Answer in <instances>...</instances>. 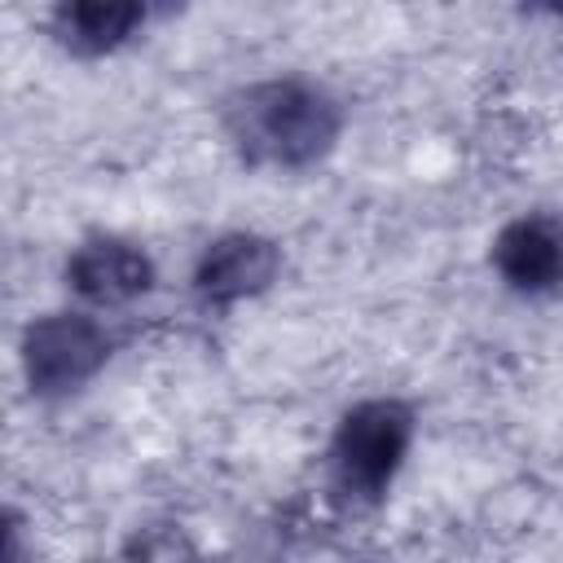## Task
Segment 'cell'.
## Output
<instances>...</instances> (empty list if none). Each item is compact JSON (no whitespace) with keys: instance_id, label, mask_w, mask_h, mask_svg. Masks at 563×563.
<instances>
[{"instance_id":"cell-6","label":"cell","mask_w":563,"mask_h":563,"mask_svg":"<svg viewBox=\"0 0 563 563\" xmlns=\"http://www.w3.org/2000/svg\"><path fill=\"white\" fill-rule=\"evenodd\" d=\"M493 268L506 290L545 299L563 290V220L550 211H523L493 238Z\"/></svg>"},{"instance_id":"cell-3","label":"cell","mask_w":563,"mask_h":563,"mask_svg":"<svg viewBox=\"0 0 563 563\" xmlns=\"http://www.w3.org/2000/svg\"><path fill=\"white\" fill-rule=\"evenodd\" d=\"M110 352H114V334L88 308L44 312L22 330V343H18L22 378L44 400L70 396L84 383H92L106 369Z\"/></svg>"},{"instance_id":"cell-1","label":"cell","mask_w":563,"mask_h":563,"mask_svg":"<svg viewBox=\"0 0 563 563\" xmlns=\"http://www.w3.org/2000/svg\"><path fill=\"white\" fill-rule=\"evenodd\" d=\"M224 136L251 167L303 172L317 167L343 136V101L303 75L242 84L224 101Z\"/></svg>"},{"instance_id":"cell-5","label":"cell","mask_w":563,"mask_h":563,"mask_svg":"<svg viewBox=\"0 0 563 563\" xmlns=\"http://www.w3.org/2000/svg\"><path fill=\"white\" fill-rule=\"evenodd\" d=\"M62 277L70 286V295L84 299L88 308H123L154 290L158 268L145 246L114 238V233H97L66 255Z\"/></svg>"},{"instance_id":"cell-8","label":"cell","mask_w":563,"mask_h":563,"mask_svg":"<svg viewBox=\"0 0 563 563\" xmlns=\"http://www.w3.org/2000/svg\"><path fill=\"white\" fill-rule=\"evenodd\" d=\"M128 563H198V550L180 523H145L128 537Z\"/></svg>"},{"instance_id":"cell-2","label":"cell","mask_w":563,"mask_h":563,"mask_svg":"<svg viewBox=\"0 0 563 563\" xmlns=\"http://www.w3.org/2000/svg\"><path fill=\"white\" fill-rule=\"evenodd\" d=\"M413 444V409L396 396L356 400L325 449L330 488L352 506H374L396 484Z\"/></svg>"},{"instance_id":"cell-7","label":"cell","mask_w":563,"mask_h":563,"mask_svg":"<svg viewBox=\"0 0 563 563\" xmlns=\"http://www.w3.org/2000/svg\"><path fill=\"white\" fill-rule=\"evenodd\" d=\"M150 9L132 0H70L48 18L53 40L75 57H106L123 48L136 31H145Z\"/></svg>"},{"instance_id":"cell-4","label":"cell","mask_w":563,"mask_h":563,"mask_svg":"<svg viewBox=\"0 0 563 563\" xmlns=\"http://www.w3.org/2000/svg\"><path fill=\"white\" fill-rule=\"evenodd\" d=\"M282 273V246L264 233L238 229V233H220L211 238L189 273L194 295L207 308H233L242 299L264 295Z\"/></svg>"}]
</instances>
